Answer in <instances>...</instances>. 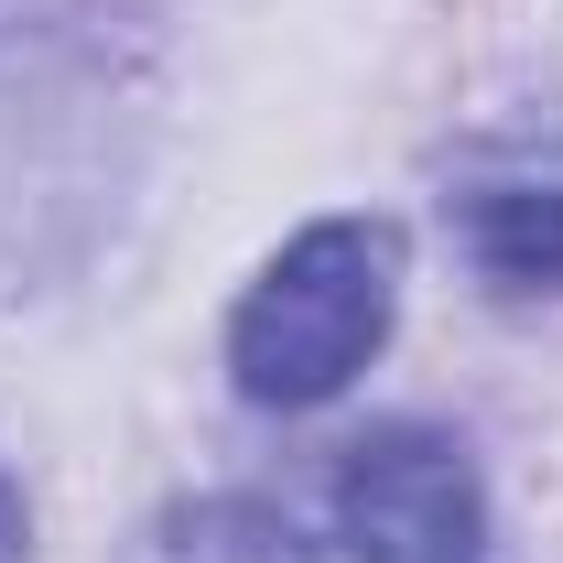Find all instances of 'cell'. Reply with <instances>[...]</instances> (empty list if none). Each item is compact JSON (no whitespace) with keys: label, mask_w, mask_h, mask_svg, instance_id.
Returning <instances> with one entry per match:
<instances>
[{"label":"cell","mask_w":563,"mask_h":563,"mask_svg":"<svg viewBox=\"0 0 563 563\" xmlns=\"http://www.w3.org/2000/svg\"><path fill=\"white\" fill-rule=\"evenodd\" d=\"M0 563H22V498H11V477H0Z\"/></svg>","instance_id":"4"},{"label":"cell","mask_w":563,"mask_h":563,"mask_svg":"<svg viewBox=\"0 0 563 563\" xmlns=\"http://www.w3.org/2000/svg\"><path fill=\"white\" fill-rule=\"evenodd\" d=\"M336 542L347 563H488V488L455 433L379 422L336 466Z\"/></svg>","instance_id":"2"},{"label":"cell","mask_w":563,"mask_h":563,"mask_svg":"<svg viewBox=\"0 0 563 563\" xmlns=\"http://www.w3.org/2000/svg\"><path fill=\"white\" fill-rule=\"evenodd\" d=\"M455 239L498 292H563V131L542 141H477L455 163Z\"/></svg>","instance_id":"3"},{"label":"cell","mask_w":563,"mask_h":563,"mask_svg":"<svg viewBox=\"0 0 563 563\" xmlns=\"http://www.w3.org/2000/svg\"><path fill=\"white\" fill-rule=\"evenodd\" d=\"M390 314H401V228L390 217H325L239 292L228 379L261 412H314L379 357Z\"/></svg>","instance_id":"1"}]
</instances>
